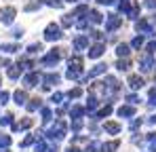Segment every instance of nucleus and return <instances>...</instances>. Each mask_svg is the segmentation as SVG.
<instances>
[{
    "label": "nucleus",
    "mask_w": 156,
    "mask_h": 152,
    "mask_svg": "<svg viewBox=\"0 0 156 152\" xmlns=\"http://www.w3.org/2000/svg\"><path fill=\"white\" fill-rule=\"evenodd\" d=\"M105 129H108L110 133H118V131H120V127L114 125V123H108V125H105Z\"/></svg>",
    "instance_id": "nucleus-1"
},
{
    "label": "nucleus",
    "mask_w": 156,
    "mask_h": 152,
    "mask_svg": "<svg viewBox=\"0 0 156 152\" xmlns=\"http://www.w3.org/2000/svg\"><path fill=\"white\" fill-rule=\"evenodd\" d=\"M141 85H144V82H141V78H137V76H133V78H131V87H133V89H137V87H141Z\"/></svg>",
    "instance_id": "nucleus-2"
},
{
    "label": "nucleus",
    "mask_w": 156,
    "mask_h": 152,
    "mask_svg": "<svg viewBox=\"0 0 156 152\" xmlns=\"http://www.w3.org/2000/svg\"><path fill=\"white\" fill-rule=\"evenodd\" d=\"M118 114H120V116H131V114H133V108H120Z\"/></svg>",
    "instance_id": "nucleus-3"
},
{
    "label": "nucleus",
    "mask_w": 156,
    "mask_h": 152,
    "mask_svg": "<svg viewBox=\"0 0 156 152\" xmlns=\"http://www.w3.org/2000/svg\"><path fill=\"white\" fill-rule=\"evenodd\" d=\"M116 148H118V142H110V144H108V146H105V150H108V152L116 150Z\"/></svg>",
    "instance_id": "nucleus-4"
},
{
    "label": "nucleus",
    "mask_w": 156,
    "mask_h": 152,
    "mask_svg": "<svg viewBox=\"0 0 156 152\" xmlns=\"http://www.w3.org/2000/svg\"><path fill=\"white\" fill-rule=\"evenodd\" d=\"M68 152H78V150H76V148H70V150H68Z\"/></svg>",
    "instance_id": "nucleus-5"
}]
</instances>
